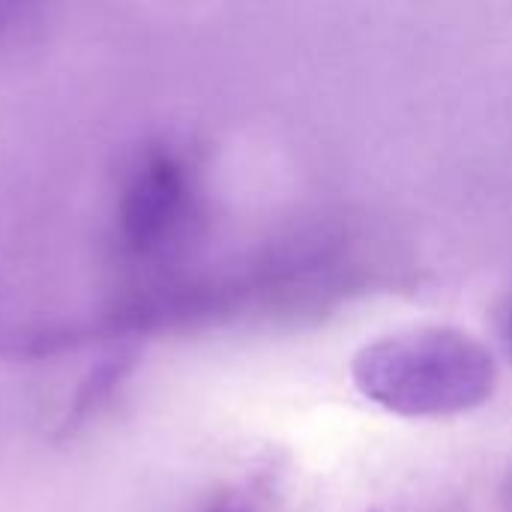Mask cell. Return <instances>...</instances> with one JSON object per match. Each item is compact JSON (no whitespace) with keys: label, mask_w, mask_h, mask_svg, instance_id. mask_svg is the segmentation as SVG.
<instances>
[{"label":"cell","mask_w":512,"mask_h":512,"mask_svg":"<svg viewBox=\"0 0 512 512\" xmlns=\"http://www.w3.org/2000/svg\"><path fill=\"white\" fill-rule=\"evenodd\" d=\"M360 396L399 417H456L492 399L498 369L468 333L429 327L384 336L354 354Z\"/></svg>","instance_id":"obj_1"},{"label":"cell","mask_w":512,"mask_h":512,"mask_svg":"<svg viewBox=\"0 0 512 512\" xmlns=\"http://www.w3.org/2000/svg\"><path fill=\"white\" fill-rule=\"evenodd\" d=\"M186 198V174L180 162L165 153H156L141 162L132 183L126 186L120 204L123 234L135 249H147L159 243L168 228L177 222Z\"/></svg>","instance_id":"obj_2"},{"label":"cell","mask_w":512,"mask_h":512,"mask_svg":"<svg viewBox=\"0 0 512 512\" xmlns=\"http://www.w3.org/2000/svg\"><path fill=\"white\" fill-rule=\"evenodd\" d=\"M510 351H512V309H510Z\"/></svg>","instance_id":"obj_3"}]
</instances>
